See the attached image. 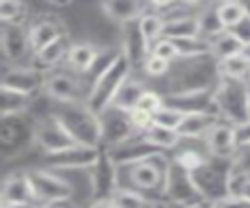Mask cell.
<instances>
[{
  "mask_svg": "<svg viewBox=\"0 0 250 208\" xmlns=\"http://www.w3.org/2000/svg\"><path fill=\"white\" fill-rule=\"evenodd\" d=\"M221 79V61L213 53L188 58L174 71H169V92L216 89Z\"/></svg>",
  "mask_w": 250,
  "mask_h": 208,
  "instance_id": "obj_1",
  "label": "cell"
},
{
  "mask_svg": "<svg viewBox=\"0 0 250 208\" xmlns=\"http://www.w3.org/2000/svg\"><path fill=\"white\" fill-rule=\"evenodd\" d=\"M52 114L60 121V124L77 144L86 147L102 146L100 118L92 113L84 102L60 104Z\"/></svg>",
  "mask_w": 250,
  "mask_h": 208,
  "instance_id": "obj_2",
  "label": "cell"
},
{
  "mask_svg": "<svg viewBox=\"0 0 250 208\" xmlns=\"http://www.w3.org/2000/svg\"><path fill=\"white\" fill-rule=\"evenodd\" d=\"M214 104L224 122L238 127L250 119V82L222 77L214 89Z\"/></svg>",
  "mask_w": 250,
  "mask_h": 208,
  "instance_id": "obj_3",
  "label": "cell"
},
{
  "mask_svg": "<svg viewBox=\"0 0 250 208\" xmlns=\"http://www.w3.org/2000/svg\"><path fill=\"white\" fill-rule=\"evenodd\" d=\"M130 74H131V66L127 61V58L124 57V53L119 52V55L116 57L113 64L92 84L89 94L84 100L88 108L92 113H96L97 116L105 113L108 108H111L114 99L119 94V91L122 89L125 82L130 79Z\"/></svg>",
  "mask_w": 250,
  "mask_h": 208,
  "instance_id": "obj_4",
  "label": "cell"
},
{
  "mask_svg": "<svg viewBox=\"0 0 250 208\" xmlns=\"http://www.w3.org/2000/svg\"><path fill=\"white\" fill-rule=\"evenodd\" d=\"M231 160L208 155L205 165L191 174L195 187L202 197L205 199V202L216 204L230 196Z\"/></svg>",
  "mask_w": 250,
  "mask_h": 208,
  "instance_id": "obj_5",
  "label": "cell"
},
{
  "mask_svg": "<svg viewBox=\"0 0 250 208\" xmlns=\"http://www.w3.org/2000/svg\"><path fill=\"white\" fill-rule=\"evenodd\" d=\"M33 143H36V121L28 119L27 114L2 118L0 153L3 158L21 155L27 152Z\"/></svg>",
  "mask_w": 250,
  "mask_h": 208,
  "instance_id": "obj_6",
  "label": "cell"
},
{
  "mask_svg": "<svg viewBox=\"0 0 250 208\" xmlns=\"http://www.w3.org/2000/svg\"><path fill=\"white\" fill-rule=\"evenodd\" d=\"M161 194L164 202L182 204L186 207L205 204V199L202 197L197 187H195L191 172L177 165L175 161H169L167 163Z\"/></svg>",
  "mask_w": 250,
  "mask_h": 208,
  "instance_id": "obj_7",
  "label": "cell"
},
{
  "mask_svg": "<svg viewBox=\"0 0 250 208\" xmlns=\"http://www.w3.org/2000/svg\"><path fill=\"white\" fill-rule=\"evenodd\" d=\"M27 177L38 205L64 204L74 196L72 185L49 171L31 169V171H27Z\"/></svg>",
  "mask_w": 250,
  "mask_h": 208,
  "instance_id": "obj_8",
  "label": "cell"
},
{
  "mask_svg": "<svg viewBox=\"0 0 250 208\" xmlns=\"http://www.w3.org/2000/svg\"><path fill=\"white\" fill-rule=\"evenodd\" d=\"M106 150L109 158L113 160V163L119 169L135 166L138 163H143V161L164 155V150L155 147L153 144L148 143L144 135H136L122 144L106 147Z\"/></svg>",
  "mask_w": 250,
  "mask_h": 208,
  "instance_id": "obj_9",
  "label": "cell"
},
{
  "mask_svg": "<svg viewBox=\"0 0 250 208\" xmlns=\"http://www.w3.org/2000/svg\"><path fill=\"white\" fill-rule=\"evenodd\" d=\"M91 188H92V200H111L114 192L119 189V175L117 167L113 160L109 158L106 147L102 146L100 155L91 169Z\"/></svg>",
  "mask_w": 250,
  "mask_h": 208,
  "instance_id": "obj_10",
  "label": "cell"
},
{
  "mask_svg": "<svg viewBox=\"0 0 250 208\" xmlns=\"http://www.w3.org/2000/svg\"><path fill=\"white\" fill-rule=\"evenodd\" d=\"M44 91L50 99L58 104H75L84 102L86 89L77 74L67 72H49L45 77Z\"/></svg>",
  "mask_w": 250,
  "mask_h": 208,
  "instance_id": "obj_11",
  "label": "cell"
},
{
  "mask_svg": "<svg viewBox=\"0 0 250 208\" xmlns=\"http://www.w3.org/2000/svg\"><path fill=\"white\" fill-rule=\"evenodd\" d=\"M36 143L44 150V155H52V153H58L77 146V143L52 113L36 121Z\"/></svg>",
  "mask_w": 250,
  "mask_h": 208,
  "instance_id": "obj_12",
  "label": "cell"
},
{
  "mask_svg": "<svg viewBox=\"0 0 250 208\" xmlns=\"http://www.w3.org/2000/svg\"><path fill=\"white\" fill-rule=\"evenodd\" d=\"M163 105L177 110L182 114L194 113H217L214 104V89L189 91V92H166L163 96Z\"/></svg>",
  "mask_w": 250,
  "mask_h": 208,
  "instance_id": "obj_13",
  "label": "cell"
},
{
  "mask_svg": "<svg viewBox=\"0 0 250 208\" xmlns=\"http://www.w3.org/2000/svg\"><path fill=\"white\" fill-rule=\"evenodd\" d=\"M99 118L102 124V146L104 147L122 144L138 135L133 128L128 113H124L114 106L102 113Z\"/></svg>",
  "mask_w": 250,
  "mask_h": 208,
  "instance_id": "obj_14",
  "label": "cell"
},
{
  "mask_svg": "<svg viewBox=\"0 0 250 208\" xmlns=\"http://www.w3.org/2000/svg\"><path fill=\"white\" fill-rule=\"evenodd\" d=\"M100 147H86L77 144L62 152L44 155V161L53 169H91L100 155Z\"/></svg>",
  "mask_w": 250,
  "mask_h": 208,
  "instance_id": "obj_15",
  "label": "cell"
},
{
  "mask_svg": "<svg viewBox=\"0 0 250 208\" xmlns=\"http://www.w3.org/2000/svg\"><path fill=\"white\" fill-rule=\"evenodd\" d=\"M121 52L127 58L131 69L144 67L146 60L150 55V44L147 42L139 27V19L122 25V47Z\"/></svg>",
  "mask_w": 250,
  "mask_h": 208,
  "instance_id": "obj_16",
  "label": "cell"
},
{
  "mask_svg": "<svg viewBox=\"0 0 250 208\" xmlns=\"http://www.w3.org/2000/svg\"><path fill=\"white\" fill-rule=\"evenodd\" d=\"M47 72L39 71L36 67H11L10 71H6L2 77V86L21 94H27L33 97L35 92L44 89Z\"/></svg>",
  "mask_w": 250,
  "mask_h": 208,
  "instance_id": "obj_17",
  "label": "cell"
},
{
  "mask_svg": "<svg viewBox=\"0 0 250 208\" xmlns=\"http://www.w3.org/2000/svg\"><path fill=\"white\" fill-rule=\"evenodd\" d=\"M164 157V155H161ZM156 158L143 161V163H138L135 166L128 167V174H130V180L133 185V189L138 191H155L163 188V182H164V172H166L167 163L158 165L155 163Z\"/></svg>",
  "mask_w": 250,
  "mask_h": 208,
  "instance_id": "obj_18",
  "label": "cell"
},
{
  "mask_svg": "<svg viewBox=\"0 0 250 208\" xmlns=\"http://www.w3.org/2000/svg\"><path fill=\"white\" fill-rule=\"evenodd\" d=\"M203 140H205L207 153L209 157L231 160L238 150L234 127L227 124V122H224V121H221L217 125H214L213 128H211Z\"/></svg>",
  "mask_w": 250,
  "mask_h": 208,
  "instance_id": "obj_19",
  "label": "cell"
},
{
  "mask_svg": "<svg viewBox=\"0 0 250 208\" xmlns=\"http://www.w3.org/2000/svg\"><path fill=\"white\" fill-rule=\"evenodd\" d=\"M2 205H38L27 172H14L3 180Z\"/></svg>",
  "mask_w": 250,
  "mask_h": 208,
  "instance_id": "obj_20",
  "label": "cell"
},
{
  "mask_svg": "<svg viewBox=\"0 0 250 208\" xmlns=\"http://www.w3.org/2000/svg\"><path fill=\"white\" fill-rule=\"evenodd\" d=\"M0 44L5 58L18 61L25 57L30 49L28 30L19 24H2L0 30Z\"/></svg>",
  "mask_w": 250,
  "mask_h": 208,
  "instance_id": "obj_21",
  "label": "cell"
},
{
  "mask_svg": "<svg viewBox=\"0 0 250 208\" xmlns=\"http://www.w3.org/2000/svg\"><path fill=\"white\" fill-rule=\"evenodd\" d=\"M66 35V30L60 22L53 21L50 18L39 19L31 24L28 28V38H30V49L33 55H38L39 52L44 50L47 45H50L57 40Z\"/></svg>",
  "mask_w": 250,
  "mask_h": 208,
  "instance_id": "obj_22",
  "label": "cell"
},
{
  "mask_svg": "<svg viewBox=\"0 0 250 208\" xmlns=\"http://www.w3.org/2000/svg\"><path fill=\"white\" fill-rule=\"evenodd\" d=\"M221 121V116L216 113L186 114L182 124L177 128V133L182 140H199V138H205L209 130L217 125Z\"/></svg>",
  "mask_w": 250,
  "mask_h": 208,
  "instance_id": "obj_23",
  "label": "cell"
},
{
  "mask_svg": "<svg viewBox=\"0 0 250 208\" xmlns=\"http://www.w3.org/2000/svg\"><path fill=\"white\" fill-rule=\"evenodd\" d=\"M147 6L141 2H131V0H109V2L100 3V8L109 19H113L119 24H128V22L138 21L147 13Z\"/></svg>",
  "mask_w": 250,
  "mask_h": 208,
  "instance_id": "obj_24",
  "label": "cell"
},
{
  "mask_svg": "<svg viewBox=\"0 0 250 208\" xmlns=\"http://www.w3.org/2000/svg\"><path fill=\"white\" fill-rule=\"evenodd\" d=\"M195 36H200L197 14H195V16L183 14V16H175L169 21H164L163 36H161L164 40L180 41V40H188V38H195Z\"/></svg>",
  "mask_w": 250,
  "mask_h": 208,
  "instance_id": "obj_25",
  "label": "cell"
},
{
  "mask_svg": "<svg viewBox=\"0 0 250 208\" xmlns=\"http://www.w3.org/2000/svg\"><path fill=\"white\" fill-rule=\"evenodd\" d=\"M99 47L88 42H80V44H70L69 52H67V63L72 66L77 75H83L89 71L97 61L100 55Z\"/></svg>",
  "mask_w": 250,
  "mask_h": 208,
  "instance_id": "obj_26",
  "label": "cell"
},
{
  "mask_svg": "<svg viewBox=\"0 0 250 208\" xmlns=\"http://www.w3.org/2000/svg\"><path fill=\"white\" fill-rule=\"evenodd\" d=\"M70 44L67 41V36H62L60 40H57L55 42H52L50 45H47L44 50H41L35 55V66L36 69L42 72H49L52 67L57 66L62 58L67 57Z\"/></svg>",
  "mask_w": 250,
  "mask_h": 208,
  "instance_id": "obj_27",
  "label": "cell"
},
{
  "mask_svg": "<svg viewBox=\"0 0 250 208\" xmlns=\"http://www.w3.org/2000/svg\"><path fill=\"white\" fill-rule=\"evenodd\" d=\"M197 22H199L200 38H205L208 41L214 40L216 36L225 32L217 13V3L202 5L200 11L197 13Z\"/></svg>",
  "mask_w": 250,
  "mask_h": 208,
  "instance_id": "obj_28",
  "label": "cell"
},
{
  "mask_svg": "<svg viewBox=\"0 0 250 208\" xmlns=\"http://www.w3.org/2000/svg\"><path fill=\"white\" fill-rule=\"evenodd\" d=\"M31 96L21 94L6 88H0V116H18V114H27L31 105Z\"/></svg>",
  "mask_w": 250,
  "mask_h": 208,
  "instance_id": "obj_29",
  "label": "cell"
},
{
  "mask_svg": "<svg viewBox=\"0 0 250 208\" xmlns=\"http://www.w3.org/2000/svg\"><path fill=\"white\" fill-rule=\"evenodd\" d=\"M146 91H147V88L141 82L128 79L122 86V89L119 91L117 97L114 99L113 106L124 113H130L135 108H138L139 100Z\"/></svg>",
  "mask_w": 250,
  "mask_h": 208,
  "instance_id": "obj_30",
  "label": "cell"
},
{
  "mask_svg": "<svg viewBox=\"0 0 250 208\" xmlns=\"http://www.w3.org/2000/svg\"><path fill=\"white\" fill-rule=\"evenodd\" d=\"M211 49H213V55L219 61H224V60H229L231 57L244 53L246 45L233 33H230L229 30H225L224 33L216 36L214 40H211Z\"/></svg>",
  "mask_w": 250,
  "mask_h": 208,
  "instance_id": "obj_31",
  "label": "cell"
},
{
  "mask_svg": "<svg viewBox=\"0 0 250 208\" xmlns=\"http://www.w3.org/2000/svg\"><path fill=\"white\" fill-rule=\"evenodd\" d=\"M114 208H152L158 200H152L133 188H119L111 197Z\"/></svg>",
  "mask_w": 250,
  "mask_h": 208,
  "instance_id": "obj_32",
  "label": "cell"
},
{
  "mask_svg": "<svg viewBox=\"0 0 250 208\" xmlns=\"http://www.w3.org/2000/svg\"><path fill=\"white\" fill-rule=\"evenodd\" d=\"M146 140L153 144L155 147L161 150H172L175 149L178 143L182 141V138L177 133V130H170L166 127H161L158 124H153L150 128L144 133Z\"/></svg>",
  "mask_w": 250,
  "mask_h": 208,
  "instance_id": "obj_33",
  "label": "cell"
},
{
  "mask_svg": "<svg viewBox=\"0 0 250 208\" xmlns=\"http://www.w3.org/2000/svg\"><path fill=\"white\" fill-rule=\"evenodd\" d=\"M178 50V58H197L203 55H209L213 53L211 49V41L205 40V38L195 36V38H188V40H180L174 41Z\"/></svg>",
  "mask_w": 250,
  "mask_h": 208,
  "instance_id": "obj_34",
  "label": "cell"
},
{
  "mask_svg": "<svg viewBox=\"0 0 250 208\" xmlns=\"http://www.w3.org/2000/svg\"><path fill=\"white\" fill-rule=\"evenodd\" d=\"M217 13L225 30H231L247 16L244 2H219Z\"/></svg>",
  "mask_w": 250,
  "mask_h": 208,
  "instance_id": "obj_35",
  "label": "cell"
},
{
  "mask_svg": "<svg viewBox=\"0 0 250 208\" xmlns=\"http://www.w3.org/2000/svg\"><path fill=\"white\" fill-rule=\"evenodd\" d=\"M27 11V5L19 2V0H3V2H0V21H2V24L23 25Z\"/></svg>",
  "mask_w": 250,
  "mask_h": 208,
  "instance_id": "obj_36",
  "label": "cell"
},
{
  "mask_svg": "<svg viewBox=\"0 0 250 208\" xmlns=\"http://www.w3.org/2000/svg\"><path fill=\"white\" fill-rule=\"evenodd\" d=\"M221 74L222 77H231V79H247L250 75V60L241 53V55L231 57L229 60L221 61Z\"/></svg>",
  "mask_w": 250,
  "mask_h": 208,
  "instance_id": "obj_37",
  "label": "cell"
},
{
  "mask_svg": "<svg viewBox=\"0 0 250 208\" xmlns=\"http://www.w3.org/2000/svg\"><path fill=\"white\" fill-rule=\"evenodd\" d=\"M139 27H141V32H143L144 38L147 40V42L150 44V49L152 45L161 40L163 36V27H164V19L161 16L155 13H146L143 18L139 19Z\"/></svg>",
  "mask_w": 250,
  "mask_h": 208,
  "instance_id": "obj_38",
  "label": "cell"
},
{
  "mask_svg": "<svg viewBox=\"0 0 250 208\" xmlns=\"http://www.w3.org/2000/svg\"><path fill=\"white\" fill-rule=\"evenodd\" d=\"M207 160H208V155H205V153H202L195 149L178 150V152H175L174 158H172V161H175L177 165H180L183 169H186V171H189L191 174L205 165Z\"/></svg>",
  "mask_w": 250,
  "mask_h": 208,
  "instance_id": "obj_39",
  "label": "cell"
},
{
  "mask_svg": "<svg viewBox=\"0 0 250 208\" xmlns=\"http://www.w3.org/2000/svg\"><path fill=\"white\" fill-rule=\"evenodd\" d=\"M231 175L250 177V146L238 147L231 160Z\"/></svg>",
  "mask_w": 250,
  "mask_h": 208,
  "instance_id": "obj_40",
  "label": "cell"
},
{
  "mask_svg": "<svg viewBox=\"0 0 250 208\" xmlns=\"http://www.w3.org/2000/svg\"><path fill=\"white\" fill-rule=\"evenodd\" d=\"M183 118H185V114L163 105V108L158 113H155L153 124H158L161 127H166L170 130H177L180 127V124H182Z\"/></svg>",
  "mask_w": 250,
  "mask_h": 208,
  "instance_id": "obj_41",
  "label": "cell"
},
{
  "mask_svg": "<svg viewBox=\"0 0 250 208\" xmlns=\"http://www.w3.org/2000/svg\"><path fill=\"white\" fill-rule=\"evenodd\" d=\"M128 116L133 124V128H135V132L138 135H144L147 130L153 125V114L147 113L141 108H135L133 111H130Z\"/></svg>",
  "mask_w": 250,
  "mask_h": 208,
  "instance_id": "obj_42",
  "label": "cell"
},
{
  "mask_svg": "<svg viewBox=\"0 0 250 208\" xmlns=\"http://www.w3.org/2000/svg\"><path fill=\"white\" fill-rule=\"evenodd\" d=\"M144 71L147 75L150 77H163V75H167L170 71V61H166L156 55H148V58L146 60L144 63Z\"/></svg>",
  "mask_w": 250,
  "mask_h": 208,
  "instance_id": "obj_43",
  "label": "cell"
},
{
  "mask_svg": "<svg viewBox=\"0 0 250 208\" xmlns=\"http://www.w3.org/2000/svg\"><path fill=\"white\" fill-rule=\"evenodd\" d=\"M152 55H156L166 61H172L178 58V50H177V45L174 41L170 40H164L161 38L160 41H156L153 45H152Z\"/></svg>",
  "mask_w": 250,
  "mask_h": 208,
  "instance_id": "obj_44",
  "label": "cell"
},
{
  "mask_svg": "<svg viewBox=\"0 0 250 208\" xmlns=\"http://www.w3.org/2000/svg\"><path fill=\"white\" fill-rule=\"evenodd\" d=\"M138 108L144 110V111L150 113L155 116V113H158L163 108V96L156 94L155 91L147 89L143 94V97H141V100H139Z\"/></svg>",
  "mask_w": 250,
  "mask_h": 208,
  "instance_id": "obj_45",
  "label": "cell"
},
{
  "mask_svg": "<svg viewBox=\"0 0 250 208\" xmlns=\"http://www.w3.org/2000/svg\"><path fill=\"white\" fill-rule=\"evenodd\" d=\"M230 196H239L246 200H250V177L231 175Z\"/></svg>",
  "mask_w": 250,
  "mask_h": 208,
  "instance_id": "obj_46",
  "label": "cell"
},
{
  "mask_svg": "<svg viewBox=\"0 0 250 208\" xmlns=\"http://www.w3.org/2000/svg\"><path fill=\"white\" fill-rule=\"evenodd\" d=\"M230 33H233L238 40L249 47L250 45V14L247 13V16L242 19L236 27H233L231 30H229Z\"/></svg>",
  "mask_w": 250,
  "mask_h": 208,
  "instance_id": "obj_47",
  "label": "cell"
},
{
  "mask_svg": "<svg viewBox=\"0 0 250 208\" xmlns=\"http://www.w3.org/2000/svg\"><path fill=\"white\" fill-rule=\"evenodd\" d=\"M213 208H250V200H246L239 196H229L213 204Z\"/></svg>",
  "mask_w": 250,
  "mask_h": 208,
  "instance_id": "obj_48",
  "label": "cell"
},
{
  "mask_svg": "<svg viewBox=\"0 0 250 208\" xmlns=\"http://www.w3.org/2000/svg\"><path fill=\"white\" fill-rule=\"evenodd\" d=\"M234 133H236V143L238 147L242 146H250V119L244 124L234 127Z\"/></svg>",
  "mask_w": 250,
  "mask_h": 208,
  "instance_id": "obj_49",
  "label": "cell"
},
{
  "mask_svg": "<svg viewBox=\"0 0 250 208\" xmlns=\"http://www.w3.org/2000/svg\"><path fill=\"white\" fill-rule=\"evenodd\" d=\"M88 208H114L111 200H92Z\"/></svg>",
  "mask_w": 250,
  "mask_h": 208,
  "instance_id": "obj_50",
  "label": "cell"
},
{
  "mask_svg": "<svg viewBox=\"0 0 250 208\" xmlns=\"http://www.w3.org/2000/svg\"><path fill=\"white\" fill-rule=\"evenodd\" d=\"M33 208H69L64 204H55V205H36Z\"/></svg>",
  "mask_w": 250,
  "mask_h": 208,
  "instance_id": "obj_51",
  "label": "cell"
},
{
  "mask_svg": "<svg viewBox=\"0 0 250 208\" xmlns=\"http://www.w3.org/2000/svg\"><path fill=\"white\" fill-rule=\"evenodd\" d=\"M166 208H191V207H186L182 204H172V202H166Z\"/></svg>",
  "mask_w": 250,
  "mask_h": 208,
  "instance_id": "obj_52",
  "label": "cell"
},
{
  "mask_svg": "<svg viewBox=\"0 0 250 208\" xmlns=\"http://www.w3.org/2000/svg\"><path fill=\"white\" fill-rule=\"evenodd\" d=\"M2 208H33L28 205H2Z\"/></svg>",
  "mask_w": 250,
  "mask_h": 208,
  "instance_id": "obj_53",
  "label": "cell"
},
{
  "mask_svg": "<svg viewBox=\"0 0 250 208\" xmlns=\"http://www.w3.org/2000/svg\"><path fill=\"white\" fill-rule=\"evenodd\" d=\"M152 208H166V202H164V200H158Z\"/></svg>",
  "mask_w": 250,
  "mask_h": 208,
  "instance_id": "obj_54",
  "label": "cell"
},
{
  "mask_svg": "<svg viewBox=\"0 0 250 208\" xmlns=\"http://www.w3.org/2000/svg\"><path fill=\"white\" fill-rule=\"evenodd\" d=\"M191 208H213V204H208V202H205V204L195 205V207H191Z\"/></svg>",
  "mask_w": 250,
  "mask_h": 208,
  "instance_id": "obj_55",
  "label": "cell"
},
{
  "mask_svg": "<svg viewBox=\"0 0 250 208\" xmlns=\"http://www.w3.org/2000/svg\"><path fill=\"white\" fill-rule=\"evenodd\" d=\"M49 5H52V6H66V5H69V2H49Z\"/></svg>",
  "mask_w": 250,
  "mask_h": 208,
  "instance_id": "obj_56",
  "label": "cell"
},
{
  "mask_svg": "<svg viewBox=\"0 0 250 208\" xmlns=\"http://www.w3.org/2000/svg\"><path fill=\"white\" fill-rule=\"evenodd\" d=\"M244 55L250 60V45H249V47H246V50H244Z\"/></svg>",
  "mask_w": 250,
  "mask_h": 208,
  "instance_id": "obj_57",
  "label": "cell"
},
{
  "mask_svg": "<svg viewBox=\"0 0 250 208\" xmlns=\"http://www.w3.org/2000/svg\"><path fill=\"white\" fill-rule=\"evenodd\" d=\"M246 3V8H247V13L250 14V2H244Z\"/></svg>",
  "mask_w": 250,
  "mask_h": 208,
  "instance_id": "obj_58",
  "label": "cell"
},
{
  "mask_svg": "<svg viewBox=\"0 0 250 208\" xmlns=\"http://www.w3.org/2000/svg\"><path fill=\"white\" fill-rule=\"evenodd\" d=\"M249 82H250V75H249Z\"/></svg>",
  "mask_w": 250,
  "mask_h": 208,
  "instance_id": "obj_59",
  "label": "cell"
}]
</instances>
